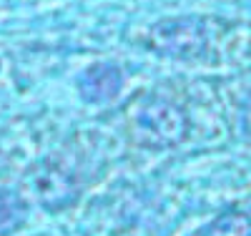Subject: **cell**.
I'll return each instance as SVG.
<instances>
[{
    "mask_svg": "<svg viewBox=\"0 0 251 236\" xmlns=\"http://www.w3.org/2000/svg\"><path fill=\"white\" fill-rule=\"evenodd\" d=\"M136 131L143 143L169 146V143H176L178 138H183L186 121L178 108H174L169 103L153 101V103L141 105V111L136 113Z\"/></svg>",
    "mask_w": 251,
    "mask_h": 236,
    "instance_id": "obj_1",
    "label": "cell"
},
{
    "mask_svg": "<svg viewBox=\"0 0 251 236\" xmlns=\"http://www.w3.org/2000/svg\"><path fill=\"white\" fill-rule=\"evenodd\" d=\"M149 43L166 55H194L203 46V30L196 20H166L149 33Z\"/></svg>",
    "mask_w": 251,
    "mask_h": 236,
    "instance_id": "obj_2",
    "label": "cell"
},
{
    "mask_svg": "<svg viewBox=\"0 0 251 236\" xmlns=\"http://www.w3.org/2000/svg\"><path fill=\"white\" fill-rule=\"evenodd\" d=\"M121 83H123L121 71L116 66H108V63H100V66H91L80 76L78 88H80V93H83L86 101L100 103V101L113 98L121 91Z\"/></svg>",
    "mask_w": 251,
    "mask_h": 236,
    "instance_id": "obj_3",
    "label": "cell"
},
{
    "mask_svg": "<svg viewBox=\"0 0 251 236\" xmlns=\"http://www.w3.org/2000/svg\"><path fill=\"white\" fill-rule=\"evenodd\" d=\"M208 236H251V224L241 213H228L208 229Z\"/></svg>",
    "mask_w": 251,
    "mask_h": 236,
    "instance_id": "obj_4",
    "label": "cell"
},
{
    "mask_svg": "<svg viewBox=\"0 0 251 236\" xmlns=\"http://www.w3.org/2000/svg\"><path fill=\"white\" fill-rule=\"evenodd\" d=\"M20 216H23V204H20V199L15 194H10V191L0 188V231L10 229Z\"/></svg>",
    "mask_w": 251,
    "mask_h": 236,
    "instance_id": "obj_5",
    "label": "cell"
}]
</instances>
